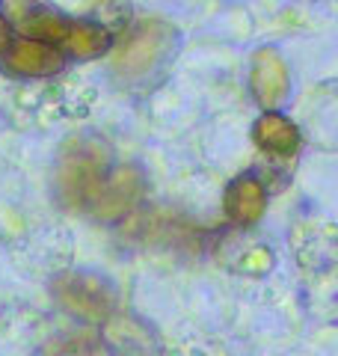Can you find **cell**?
Returning a JSON list of instances; mask_svg holds the SVG:
<instances>
[{
  "label": "cell",
  "mask_w": 338,
  "mask_h": 356,
  "mask_svg": "<svg viewBox=\"0 0 338 356\" xmlns=\"http://www.w3.org/2000/svg\"><path fill=\"white\" fill-rule=\"evenodd\" d=\"M110 161V146L104 140L92 137V134L72 137L56 161V196L69 208L86 211L98 184L113 170Z\"/></svg>",
  "instance_id": "cell-1"
},
{
  "label": "cell",
  "mask_w": 338,
  "mask_h": 356,
  "mask_svg": "<svg viewBox=\"0 0 338 356\" xmlns=\"http://www.w3.org/2000/svg\"><path fill=\"white\" fill-rule=\"evenodd\" d=\"M54 297L69 315L86 324L107 321L116 306V291L110 288V282L92 273H60L54 280Z\"/></svg>",
  "instance_id": "cell-2"
},
{
  "label": "cell",
  "mask_w": 338,
  "mask_h": 356,
  "mask_svg": "<svg viewBox=\"0 0 338 356\" xmlns=\"http://www.w3.org/2000/svg\"><path fill=\"white\" fill-rule=\"evenodd\" d=\"M0 21L6 24V30H15L24 39L48 44H60L72 27L69 18L42 0H0Z\"/></svg>",
  "instance_id": "cell-3"
},
{
  "label": "cell",
  "mask_w": 338,
  "mask_h": 356,
  "mask_svg": "<svg viewBox=\"0 0 338 356\" xmlns=\"http://www.w3.org/2000/svg\"><path fill=\"white\" fill-rule=\"evenodd\" d=\"M143 196V172L137 166H113L98 184L86 205V214H92L101 222H116L137 205Z\"/></svg>",
  "instance_id": "cell-4"
},
{
  "label": "cell",
  "mask_w": 338,
  "mask_h": 356,
  "mask_svg": "<svg viewBox=\"0 0 338 356\" xmlns=\"http://www.w3.org/2000/svg\"><path fill=\"white\" fill-rule=\"evenodd\" d=\"M169 42H172V30L166 24H161V21H145V24H140L122 42L113 65H116V72L122 77H143L163 60Z\"/></svg>",
  "instance_id": "cell-5"
},
{
  "label": "cell",
  "mask_w": 338,
  "mask_h": 356,
  "mask_svg": "<svg viewBox=\"0 0 338 356\" xmlns=\"http://www.w3.org/2000/svg\"><path fill=\"white\" fill-rule=\"evenodd\" d=\"M250 89L258 107H264V113L276 110L282 102L288 98V69L282 54L273 48H258L252 54V65H250Z\"/></svg>",
  "instance_id": "cell-6"
},
{
  "label": "cell",
  "mask_w": 338,
  "mask_h": 356,
  "mask_svg": "<svg viewBox=\"0 0 338 356\" xmlns=\"http://www.w3.org/2000/svg\"><path fill=\"white\" fill-rule=\"evenodd\" d=\"M3 65L18 77H51L63 72V51H56L48 42L18 39L3 51Z\"/></svg>",
  "instance_id": "cell-7"
},
{
  "label": "cell",
  "mask_w": 338,
  "mask_h": 356,
  "mask_svg": "<svg viewBox=\"0 0 338 356\" xmlns=\"http://www.w3.org/2000/svg\"><path fill=\"white\" fill-rule=\"evenodd\" d=\"M104 341L119 356H163L161 344L152 336V330L140 324L137 318H107L104 324Z\"/></svg>",
  "instance_id": "cell-8"
},
{
  "label": "cell",
  "mask_w": 338,
  "mask_h": 356,
  "mask_svg": "<svg viewBox=\"0 0 338 356\" xmlns=\"http://www.w3.org/2000/svg\"><path fill=\"white\" fill-rule=\"evenodd\" d=\"M267 208V193L264 184L255 175H238L225 191V214L234 226H252L261 220Z\"/></svg>",
  "instance_id": "cell-9"
},
{
  "label": "cell",
  "mask_w": 338,
  "mask_h": 356,
  "mask_svg": "<svg viewBox=\"0 0 338 356\" xmlns=\"http://www.w3.org/2000/svg\"><path fill=\"white\" fill-rule=\"evenodd\" d=\"M252 137L258 143V149L267 154H276V158H291L300 149V131L291 119H285L276 110L261 113L252 128Z\"/></svg>",
  "instance_id": "cell-10"
},
{
  "label": "cell",
  "mask_w": 338,
  "mask_h": 356,
  "mask_svg": "<svg viewBox=\"0 0 338 356\" xmlns=\"http://www.w3.org/2000/svg\"><path fill=\"white\" fill-rule=\"evenodd\" d=\"M60 44L74 60H95L110 51L113 36L107 27H98V24H72Z\"/></svg>",
  "instance_id": "cell-11"
},
{
  "label": "cell",
  "mask_w": 338,
  "mask_h": 356,
  "mask_svg": "<svg viewBox=\"0 0 338 356\" xmlns=\"http://www.w3.org/2000/svg\"><path fill=\"white\" fill-rule=\"evenodd\" d=\"M270 261H273V259H270L267 250H255L252 255H246V259H243V267H246V270H252V273H264L270 267Z\"/></svg>",
  "instance_id": "cell-12"
},
{
  "label": "cell",
  "mask_w": 338,
  "mask_h": 356,
  "mask_svg": "<svg viewBox=\"0 0 338 356\" xmlns=\"http://www.w3.org/2000/svg\"><path fill=\"white\" fill-rule=\"evenodd\" d=\"M9 48V30H6V24L0 21V54H3Z\"/></svg>",
  "instance_id": "cell-13"
}]
</instances>
